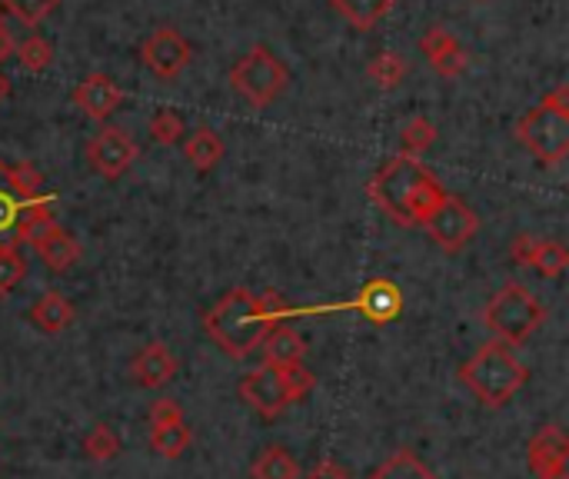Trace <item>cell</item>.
<instances>
[{"instance_id": "6da1fadb", "label": "cell", "mask_w": 569, "mask_h": 479, "mask_svg": "<svg viewBox=\"0 0 569 479\" xmlns=\"http://www.w3.org/2000/svg\"><path fill=\"white\" fill-rule=\"evenodd\" d=\"M290 313L293 310L277 290L253 293L247 287H233L203 313V330L227 357L247 360L253 350H260L263 337Z\"/></svg>"}, {"instance_id": "7a4b0ae2", "label": "cell", "mask_w": 569, "mask_h": 479, "mask_svg": "<svg viewBox=\"0 0 569 479\" xmlns=\"http://www.w3.org/2000/svg\"><path fill=\"white\" fill-rule=\"evenodd\" d=\"M373 203L400 227H427V220L443 203L447 190L417 157H393L387 160L370 180Z\"/></svg>"}, {"instance_id": "3957f363", "label": "cell", "mask_w": 569, "mask_h": 479, "mask_svg": "<svg viewBox=\"0 0 569 479\" xmlns=\"http://www.w3.org/2000/svg\"><path fill=\"white\" fill-rule=\"evenodd\" d=\"M530 380V370L523 360H517V353L500 343L490 340L483 343L463 367H460V383L487 407V410H503Z\"/></svg>"}, {"instance_id": "277c9868", "label": "cell", "mask_w": 569, "mask_h": 479, "mask_svg": "<svg viewBox=\"0 0 569 479\" xmlns=\"http://www.w3.org/2000/svg\"><path fill=\"white\" fill-rule=\"evenodd\" d=\"M513 137L547 167H560L569 153V87L547 93L517 127Z\"/></svg>"}, {"instance_id": "5b68a950", "label": "cell", "mask_w": 569, "mask_h": 479, "mask_svg": "<svg viewBox=\"0 0 569 479\" xmlns=\"http://www.w3.org/2000/svg\"><path fill=\"white\" fill-rule=\"evenodd\" d=\"M317 387V377L297 363V367H257L240 380V400L253 407L263 420H277L287 407L300 403Z\"/></svg>"}, {"instance_id": "8992f818", "label": "cell", "mask_w": 569, "mask_h": 479, "mask_svg": "<svg viewBox=\"0 0 569 479\" xmlns=\"http://www.w3.org/2000/svg\"><path fill=\"white\" fill-rule=\"evenodd\" d=\"M483 323L487 330L507 343L520 347L527 343L543 323H547V307L523 287V283H507L487 307H483Z\"/></svg>"}, {"instance_id": "52a82bcc", "label": "cell", "mask_w": 569, "mask_h": 479, "mask_svg": "<svg viewBox=\"0 0 569 479\" xmlns=\"http://www.w3.org/2000/svg\"><path fill=\"white\" fill-rule=\"evenodd\" d=\"M290 83V67L267 47L253 43L233 67H230V87L257 110L270 107Z\"/></svg>"}, {"instance_id": "ba28073f", "label": "cell", "mask_w": 569, "mask_h": 479, "mask_svg": "<svg viewBox=\"0 0 569 479\" xmlns=\"http://www.w3.org/2000/svg\"><path fill=\"white\" fill-rule=\"evenodd\" d=\"M430 233V240L443 250V253H460L480 230V217L453 193L443 197V203L437 207V213L427 220L423 227Z\"/></svg>"}, {"instance_id": "9c48e42d", "label": "cell", "mask_w": 569, "mask_h": 479, "mask_svg": "<svg viewBox=\"0 0 569 479\" xmlns=\"http://www.w3.org/2000/svg\"><path fill=\"white\" fill-rule=\"evenodd\" d=\"M190 57H193V47L177 27H157L140 43V63L160 80H177L183 67L190 63Z\"/></svg>"}, {"instance_id": "30bf717a", "label": "cell", "mask_w": 569, "mask_h": 479, "mask_svg": "<svg viewBox=\"0 0 569 479\" xmlns=\"http://www.w3.org/2000/svg\"><path fill=\"white\" fill-rule=\"evenodd\" d=\"M87 160L103 180H120L133 163H137V143L127 130L120 127H103L90 143H87Z\"/></svg>"}, {"instance_id": "8fae6325", "label": "cell", "mask_w": 569, "mask_h": 479, "mask_svg": "<svg viewBox=\"0 0 569 479\" xmlns=\"http://www.w3.org/2000/svg\"><path fill=\"white\" fill-rule=\"evenodd\" d=\"M420 53L427 57V63L440 73V77H447V80H457L463 70H467V63H470V57H467V47L450 33V27H443V23H433L423 37H420Z\"/></svg>"}, {"instance_id": "7c38bea8", "label": "cell", "mask_w": 569, "mask_h": 479, "mask_svg": "<svg viewBox=\"0 0 569 479\" xmlns=\"http://www.w3.org/2000/svg\"><path fill=\"white\" fill-rule=\"evenodd\" d=\"M70 100H73V107H77L83 117L103 123V120L120 107L123 90H120V83H117L110 73H87V77L73 87Z\"/></svg>"}, {"instance_id": "4fadbf2b", "label": "cell", "mask_w": 569, "mask_h": 479, "mask_svg": "<svg viewBox=\"0 0 569 479\" xmlns=\"http://www.w3.org/2000/svg\"><path fill=\"white\" fill-rule=\"evenodd\" d=\"M343 310H360L370 323L383 327V323H390V320L400 317V310H403V293H400V287H397L393 280L377 277V280H367L363 290L357 293V300L343 303Z\"/></svg>"}, {"instance_id": "5bb4252c", "label": "cell", "mask_w": 569, "mask_h": 479, "mask_svg": "<svg viewBox=\"0 0 569 479\" xmlns=\"http://www.w3.org/2000/svg\"><path fill=\"white\" fill-rule=\"evenodd\" d=\"M527 463L533 470V477H547V473H560L569 463V440L567 433L557 423H547L543 430H537V437L527 447Z\"/></svg>"}, {"instance_id": "9a60e30c", "label": "cell", "mask_w": 569, "mask_h": 479, "mask_svg": "<svg viewBox=\"0 0 569 479\" xmlns=\"http://www.w3.org/2000/svg\"><path fill=\"white\" fill-rule=\"evenodd\" d=\"M130 377H133V383L143 387V390H160V387H167V383L177 377V357L170 353L167 343L153 340V343H147V347L133 357Z\"/></svg>"}, {"instance_id": "2e32d148", "label": "cell", "mask_w": 569, "mask_h": 479, "mask_svg": "<svg viewBox=\"0 0 569 479\" xmlns=\"http://www.w3.org/2000/svg\"><path fill=\"white\" fill-rule=\"evenodd\" d=\"M33 253L47 263L50 273H67L77 260H80V243L60 227V223H50L43 233H37L30 240Z\"/></svg>"}, {"instance_id": "e0dca14e", "label": "cell", "mask_w": 569, "mask_h": 479, "mask_svg": "<svg viewBox=\"0 0 569 479\" xmlns=\"http://www.w3.org/2000/svg\"><path fill=\"white\" fill-rule=\"evenodd\" d=\"M260 350H263V367H297V363H303V357H307V343H303V337L293 330V327H283V323H277L267 337H263V343H260Z\"/></svg>"}, {"instance_id": "ac0fdd59", "label": "cell", "mask_w": 569, "mask_h": 479, "mask_svg": "<svg viewBox=\"0 0 569 479\" xmlns=\"http://www.w3.org/2000/svg\"><path fill=\"white\" fill-rule=\"evenodd\" d=\"M73 317H77V310H73V303H70L60 290H47V293L30 307V320H33V327H37V330H43L47 337L63 333V330L73 323Z\"/></svg>"}, {"instance_id": "d6986e66", "label": "cell", "mask_w": 569, "mask_h": 479, "mask_svg": "<svg viewBox=\"0 0 569 479\" xmlns=\"http://www.w3.org/2000/svg\"><path fill=\"white\" fill-rule=\"evenodd\" d=\"M183 157L197 173H210L223 160V140L210 127H200L183 140Z\"/></svg>"}, {"instance_id": "ffe728a7", "label": "cell", "mask_w": 569, "mask_h": 479, "mask_svg": "<svg viewBox=\"0 0 569 479\" xmlns=\"http://www.w3.org/2000/svg\"><path fill=\"white\" fill-rule=\"evenodd\" d=\"M397 0H330V7L357 30H373L383 17H390Z\"/></svg>"}, {"instance_id": "44dd1931", "label": "cell", "mask_w": 569, "mask_h": 479, "mask_svg": "<svg viewBox=\"0 0 569 479\" xmlns=\"http://www.w3.org/2000/svg\"><path fill=\"white\" fill-rule=\"evenodd\" d=\"M50 223H57V213H53V200L50 197H37V200H27L20 217H17V227H13V240H23L30 243L37 233H43Z\"/></svg>"}, {"instance_id": "7402d4cb", "label": "cell", "mask_w": 569, "mask_h": 479, "mask_svg": "<svg viewBox=\"0 0 569 479\" xmlns=\"http://www.w3.org/2000/svg\"><path fill=\"white\" fill-rule=\"evenodd\" d=\"M527 267L530 270H537L543 280H557V277H563L569 267V253L563 243H557V240H540L537 237V243H533V250H530V260H527Z\"/></svg>"}, {"instance_id": "603a6c76", "label": "cell", "mask_w": 569, "mask_h": 479, "mask_svg": "<svg viewBox=\"0 0 569 479\" xmlns=\"http://www.w3.org/2000/svg\"><path fill=\"white\" fill-rule=\"evenodd\" d=\"M367 479H440L417 453L410 450H397L390 460H383Z\"/></svg>"}, {"instance_id": "cb8c5ba5", "label": "cell", "mask_w": 569, "mask_h": 479, "mask_svg": "<svg viewBox=\"0 0 569 479\" xmlns=\"http://www.w3.org/2000/svg\"><path fill=\"white\" fill-rule=\"evenodd\" d=\"M253 479H300V463L283 450V447H267L253 467H250Z\"/></svg>"}, {"instance_id": "d4e9b609", "label": "cell", "mask_w": 569, "mask_h": 479, "mask_svg": "<svg viewBox=\"0 0 569 479\" xmlns=\"http://www.w3.org/2000/svg\"><path fill=\"white\" fill-rule=\"evenodd\" d=\"M23 197L17 193V187L10 183V163L0 160V243H13V227H17V217L23 210Z\"/></svg>"}, {"instance_id": "484cf974", "label": "cell", "mask_w": 569, "mask_h": 479, "mask_svg": "<svg viewBox=\"0 0 569 479\" xmlns=\"http://www.w3.org/2000/svg\"><path fill=\"white\" fill-rule=\"evenodd\" d=\"M367 77L373 80V87L380 90H397L403 80H407V60L397 53V50H383L370 60L367 67Z\"/></svg>"}, {"instance_id": "4316f807", "label": "cell", "mask_w": 569, "mask_h": 479, "mask_svg": "<svg viewBox=\"0 0 569 479\" xmlns=\"http://www.w3.org/2000/svg\"><path fill=\"white\" fill-rule=\"evenodd\" d=\"M190 440H193V433H190L187 423H170V427H153L150 430V450L160 453L163 460L183 457L187 447H190Z\"/></svg>"}, {"instance_id": "83f0119b", "label": "cell", "mask_w": 569, "mask_h": 479, "mask_svg": "<svg viewBox=\"0 0 569 479\" xmlns=\"http://www.w3.org/2000/svg\"><path fill=\"white\" fill-rule=\"evenodd\" d=\"M13 57L20 60L23 70L43 73V70L53 63V43H50L47 37H40V33H30L27 40H20V43L13 47Z\"/></svg>"}, {"instance_id": "f1b7e54d", "label": "cell", "mask_w": 569, "mask_h": 479, "mask_svg": "<svg viewBox=\"0 0 569 479\" xmlns=\"http://www.w3.org/2000/svg\"><path fill=\"white\" fill-rule=\"evenodd\" d=\"M147 130H150V137H153L160 147H173V143H180V140H183L187 123H183V117H180L177 110L160 107V110H153V117H150Z\"/></svg>"}, {"instance_id": "f546056e", "label": "cell", "mask_w": 569, "mask_h": 479, "mask_svg": "<svg viewBox=\"0 0 569 479\" xmlns=\"http://www.w3.org/2000/svg\"><path fill=\"white\" fill-rule=\"evenodd\" d=\"M437 140V127L427 117H413L403 130H400V153L403 157H420L423 150H430Z\"/></svg>"}, {"instance_id": "4dcf8cb0", "label": "cell", "mask_w": 569, "mask_h": 479, "mask_svg": "<svg viewBox=\"0 0 569 479\" xmlns=\"http://www.w3.org/2000/svg\"><path fill=\"white\" fill-rule=\"evenodd\" d=\"M83 457L93 460V463H107V460L120 457V437H117L107 423H97V427L83 437Z\"/></svg>"}, {"instance_id": "1f68e13d", "label": "cell", "mask_w": 569, "mask_h": 479, "mask_svg": "<svg viewBox=\"0 0 569 479\" xmlns=\"http://www.w3.org/2000/svg\"><path fill=\"white\" fill-rule=\"evenodd\" d=\"M0 7L3 13L17 17L23 27H40L60 7V0H0Z\"/></svg>"}, {"instance_id": "d6a6232c", "label": "cell", "mask_w": 569, "mask_h": 479, "mask_svg": "<svg viewBox=\"0 0 569 479\" xmlns=\"http://www.w3.org/2000/svg\"><path fill=\"white\" fill-rule=\"evenodd\" d=\"M27 277V263L13 243H0V297H7Z\"/></svg>"}, {"instance_id": "836d02e7", "label": "cell", "mask_w": 569, "mask_h": 479, "mask_svg": "<svg viewBox=\"0 0 569 479\" xmlns=\"http://www.w3.org/2000/svg\"><path fill=\"white\" fill-rule=\"evenodd\" d=\"M10 183L17 187V193H20L23 200H37V197H43V193H40V190H43V173H40L33 163H27V160L10 163Z\"/></svg>"}, {"instance_id": "e575fe53", "label": "cell", "mask_w": 569, "mask_h": 479, "mask_svg": "<svg viewBox=\"0 0 569 479\" xmlns=\"http://www.w3.org/2000/svg\"><path fill=\"white\" fill-rule=\"evenodd\" d=\"M170 423H183V410L177 400H157L150 407V430L153 427H170Z\"/></svg>"}, {"instance_id": "d590c367", "label": "cell", "mask_w": 569, "mask_h": 479, "mask_svg": "<svg viewBox=\"0 0 569 479\" xmlns=\"http://www.w3.org/2000/svg\"><path fill=\"white\" fill-rule=\"evenodd\" d=\"M303 479H353L340 463H333V460H320L310 473Z\"/></svg>"}, {"instance_id": "8d00e7d4", "label": "cell", "mask_w": 569, "mask_h": 479, "mask_svg": "<svg viewBox=\"0 0 569 479\" xmlns=\"http://www.w3.org/2000/svg\"><path fill=\"white\" fill-rule=\"evenodd\" d=\"M13 47H17V40H13V33L7 30V23H0V63L13 57Z\"/></svg>"}, {"instance_id": "74e56055", "label": "cell", "mask_w": 569, "mask_h": 479, "mask_svg": "<svg viewBox=\"0 0 569 479\" xmlns=\"http://www.w3.org/2000/svg\"><path fill=\"white\" fill-rule=\"evenodd\" d=\"M7 97H10V80H7V77L0 73V103H3Z\"/></svg>"}, {"instance_id": "f35d334b", "label": "cell", "mask_w": 569, "mask_h": 479, "mask_svg": "<svg viewBox=\"0 0 569 479\" xmlns=\"http://www.w3.org/2000/svg\"><path fill=\"white\" fill-rule=\"evenodd\" d=\"M537 479H569L567 470H560V473H547V477H537Z\"/></svg>"}, {"instance_id": "ab89813d", "label": "cell", "mask_w": 569, "mask_h": 479, "mask_svg": "<svg viewBox=\"0 0 569 479\" xmlns=\"http://www.w3.org/2000/svg\"><path fill=\"white\" fill-rule=\"evenodd\" d=\"M0 23H7V20H3V7H0Z\"/></svg>"}]
</instances>
